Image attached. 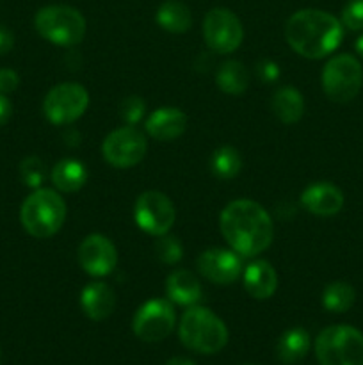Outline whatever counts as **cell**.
Listing matches in <instances>:
<instances>
[{"mask_svg":"<svg viewBox=\"0 0 363 365\" xmlns=\"http://www.w3.org/2000/svg\"><path fill=\"white\" fill-rule=\"evenodd\" d=\"M89 95L85 88L75 82H63L48 91L43 102V113L53 125H70L85 113Z\"/></svg>","mask_w":363,"mask_h":365,"instance_id":"ba28073f","label":"cell"},{"mask_svg":"<svg viewBox=\"0 0 363 365\" xmlns=\"http://www.w3.org/2000/svg\"><path fill=\"white\" fill-rule=\"evenodd\" d=\"M203 38L216 53H231L241 46L244 31L237 14L226 7H214L203 20Z\"/></svg>","mask_w":363,"mask_h":365,"instance_id":"9c48e42d","label":"cell"},{"mask_svg":"<svg viewBox=\"0 0 363 365\" xmlns=\"http://www.w3.org/2000/svg\"><path fill=\"white\" fill-rule=\"evenodd\" d=\"M256 75L265 84H273V82H276L280 78V68H278V64L274 61L263 59L256 64Z\"/></svg>","mask_w":363,"mask_h":365,"instance_id":"4dcf8cb0","label":"cell"},{"mask_svg":"<svg viewBox=\"0 0 363 365\" xmlns=\"http://www.w3.org/2000/svg\"><path fill=\"white\" fill-rule=\"evenodd\" d=\"M177 314L167 299H149L135 312L134 328L135 337L144 342H160L173 331Z\"/></svg>","mask_w":363,"mask_h":365,"instance_id":"7c38bea8","label":"cell"},{"mask_svg":"<svg viewBox=\"0 0 363 365\" xmlns=\"http://www.w3.org/2000/svg\"><path fill=\"white\" fill-rule=\"evenodd\" d=\"M363 86V68L349 53L331 57L322 70V89L331 102H351Z\"/></svg>","mask_w":363,"mask_h":365,"instance_id":"52a82bcc","label":"cell"},{"mask_svg":"<svg viewBox=\"0 0 363 365\" xmlns=\"http://www.w3.org/2000/svg\"><path fill=\"white\" fill-rule=\"evenodd\" d=\"M216 82L223 93L231 96H238L248 89L249 71L238 61H226L217 70Z\"/></svg>","mask_w":363,"mask_h":365,"instance_id":"cb8c5ba5","label":"cell"},{"mask_svg":"<svg viewBox=\"0 0 363 365\" xmlns=\"http://www.w3.org/2000/svg\"><path fill=\"white\" fill-rule=\"evenodd\" d=\"M310 335L305 328H290L280 337L276 346L278 360L285 365L298 364L308 355Z\"/></svg>","mask_w":363,"mask_h":365,"instance_id":"ffe728a7","label":"cell"},{"mask_svg":"<svg viewBox=\"0 0 363 365\" xmlns=\"http://www.w3.org/2000/svg\"><path fill=\"white\" fill-rule=\"evenodd\" d=\"M182 344L199 355H216L228 344V328L219 317L203 307H189L178 327Z\"/></svg>","mask_w":363,"mask_h":365,"instance_id":"3957f363","label":"cell"},{"mask_svg":"<svg viewBox=\"0 0 363 365\" xmlns=\"http://www.w3.org/2000/svg\"><path fill=\"white\" fill-rule=\"evenodd\" d=\"M157 24L167 32L173 34H184L191 29L192 14L191 9L180 0H166L157 9Z\"/></svg>","mask_w":363,"mask_h":365,"instance_id":"603a6c76","label":"cell"},{"mask_svg":"<svg viewBox=\"0 0 363 365\" xmlns=\"http://www.w3.org/2000/svg\"><path fill=\"white\" fill-rule=\"evenodd\" d=\"M14 45V38L11 34V31H7L6 27H0V56L7 53Z\"/></svg>","mask_w":363,"mask_h":365,"instance_id":"836d02e7","label":"cell"},{"mask_svg":"<svg viewBox=\"0 0 363 365\" xmlns=\"http://www.w3.org/2000/svg\"><path fill=\"white\" fill-rule=\"evenodd\" d=\"M270 107L281 123L292 125L298 123L305 114V98L295 88H281L274 93Z\"/></svg>","mask_w":363,"mask_h":365,"instance_id":"44dd1931","label":"cell"},{"mask_svg":"<svg viewBox=\"0 0 363 365\" xmlns=\"http://www.w3.org/2000/svg\"><path fill=\"white\" fill-rule=\"evenodd\" d=\"M88 180V170L82 163L75 159H63L53 166L52 182L59 191L77 192Z\"/></svg>","mask_w":363,"mask_h":365,"instance_id":"7402d4cb","label":"cell"},{"mask_svg":"<svg viewBox=\"0 0 363 365\" xmlns=\"http://www.w3.org/2000/svg\"><path fill=\"white\" fill-rule=\"evenodd\" d=\"M315 356L320 365H363V334L349 324H333L317 335Z\"/></svg>","mask_w":363,"mask_h":365,"instance_id":"5b68a950","label":"cell"},{"mask_svg":"<svg viewBox=\"0 0 363 365\" xmlns=\"http://www.w3.org/2000/svg\"><path fill=\"white\" fill-rule=\"evenodd\" d=\"M244 287L255 299H269L278 289V274L267 260H255L244 271Z\"/></svg>","mask_w":363,"mask_h":365,"instance_id":"ac0fdd59","label":"cell"},{"mask_svg":"<svg viewBox=\"0 0 363 365\" xmlns=\"http://www.w3.org/2000/svg\"><path fill=\"white\" fill-rule=\"evenodd\" d=\"M11 113H13V106H11L9 98L4 93H0V127L9 121Z\"/></svg>","mask_w":363,"mask_h":365,"instance_id":"d6a6232c","label":"cell"},{"mask_svg":"<svg viewBox=\"0 0 363 365\" xmlns=\"http://www.w3.org/2000/svg\"><path fill=\"white\" fill-rule=\"evenodd\" d=\"M166 365H196L191 359H185V356H174V359L167 360Z\"/></svg>","mask_w":363,"mask_h":365,"instance_id":"e575fe53","label":"cell"},{"mask_svg":"<svg viewBox=\"0 0 363 365\" xmlns=\"http://www.w3.org/2000/svg\"><path fill=\"white\" fill-rule=\"evenodd\" d=\"M148 152V143L142 132L134 127H121L110 132L102 145V153L110 166L128 170L141 163Z\"/></svg>","mask_w":363,"mask_h":365,"instance_id":"30bf717a","label":"cell"},{"mask_svg":"<svg viewBox=\"0 0 363 365\" xmlns=\"http://www.w3.org/2000/svg\"><path fill=\"white\" fill-rule=\"evenodd\" d=\"M34 27L41 38L57 46H75L85 36V18L71 6H46L36 13Z\"/></svg>","mask_w":363,"mask_h":365,"instance_id":"8992f818","label":"cell"},{"mask_svg":"<svg viewBox=\"0 0 363 365\" xmlns=\"http://www.w3.org/2000/svg\"><path fill=\"white\" fill-rule=\"evenodd\" d=\"M134 216L137 227L155 237L167 234L177 220L173 202L159 191L142 192L135 202Z\"/></svg>","mask_w":363,"mask_h":365,"instance_id":"8fae6325","label":"cell"},{"mask_svg":"<svg viewBox=\"0 0 363 365\" xmlns=\"http://www.w3.org/2000/svg\"><path fill=\"white\" fill-rule=\"evenodd\" d=\"M146 132L157 141H173L187 127V116L177 107H160L146 120Z\"/></svg>","mask_w":363,"mask_h":365,"instance_id":"2e32d148","label":"cell"},{"mask_svg":"<svg viewBox=\"0 0 363 365\" xmlns=\"http://www.w3.org/2000/svg\"><path fill=\"white\" fill-rule=\"evenodd\" d=\"M18 84H20V77H18L16 71L11 70V68L0 70V93H4V95L13 93L18 88Z\"/></svg>","mask_w":363,"mask_h":365,"instance_id":"1f68e13d","label":"cell"},{"mask_svg":"<svg viewBox=\"0 0 363 365\" xmlns=\"http://www.w3.org/2000/svg\"><path fill=\"white\" fill-rule=\"evenodd\" d=\"M241 168V153L233 146H221L210 157V170L221 180H230V178L237 177Z\"/></svg>","mask_w":363,"mask_h":365,"instance_id":"484cf974","label":"cell"},{"mask_svg":"<svg viewBox=\"0 0 363 365\" xmlns=\"http://www.w3.org/2000/svg\"><path fill=\"white\" fill-rule=\"evenodd\" d=\"M0 359H2V349H0Z\"/></svg>","mask_w":363,"mask_h":365,"instance_id":"8d00e7d4","label":"cell"},{"mask_svg":"<svg viewBox=\"0 0 363 365\" xmlns=\"http://www.w3.org/2000/svg\"><path fill=\"white\" fill-rule=\"evenodd\" d=\"M80 307L91 321H103L116 309V296L103 282H91L80 292Z\"/></svg>","mask_w":363,"mask_h":365,"instance_id":"e0dca14e","label":"cell"},{"mask_svg":"<svg viewBox=\"0 0 363 365\" xmlns=\"http://www.w3.org/2000/svg\"><path fill=\"white\" fill-rule=\"evenodd\" d=\"M78 264L91 277H107L117 264V252L110 239L91 234L78 246Z\"/></svg>","mask_w":363,"mask_h":365,"instance_id":"4fadbf2b","label":"cell"},{"mask_svg":"<svg viewBox=\"0 0 363 365\" xmlns=\"http://www.w3.org/2000/svg\"><path fill=\"white\" fill-rule=\"evenodd\" d=\"M20 177L27 187L39 189V185L45 182L46 177V168L45 163L38 157H27V159L21 160L20 164Z\"/></svg>","mask_w":363,"mask_h":365,"instance_id":"4316f807","label":"cell"},{"mask_svg":"<svg viewBox=\"0 0 363 365\" xmlns=\"http://www.w3.org/2000/svg\"><path fill=\"white\" fill-rule=\"evenodd\" d=\"M356 291L347 282H331L322 292V307L327 312L344 314L354 305Z\"/></svg>","mask_w":363,"mask_h":365,"instance_id":"d4e9b609","label":"cell"},{"mask_svg":"<svg viewBox=\"0 0 363 365\" xmlns=\"http://www.w3.org/2000/svg\"><path fill=\"white\" fill-rule=\"evenodd\" d=\"M167 299L177 305L194 307L201 299L203 291L198 278L185 269H177L167 277L166 280Z\"/></svg>","mask_w":363,"mask_h":365,"instance_id":"d6986e66","label":"cell"},{"mask_svg":"<svg viewBox=\"0 0 363 365\" xmlns=\"http://www.w3.org/2000/svg\"><path fill=\"white\" fill-rule=\"evenodd\" d=\"M219 225L228 245L242 257L260 255L269 248L274 237L270 216L251 200H235L224 207Z\"/></svg>","mask_w":363,"mask_h":365,"instance_id":"6da1fadb","label":"cell"},{"mask_svg":"<svg viewBox=\"0 0 363 365\" xmlns=\"http://www.w3.org/2000/svg\"><path fill=\"white\" fill-rule=\"evenodd\" d=\"M155 252L164 264H177L184 257V246L174 235L164 234L157 239Z\"/></svg>","mask_w":363,"mask_h":365,"instance_id":"83f0119b","label":"cell"},{"mask_svg":"<svg viewBox=\"0 0 363 365\" xmlns=\"http://www.w3.org/2000/svg\"><path fill=\"white\" fill-rule=\"evenodd\" d=\"M354 50H356V53H358L359 57H363V34L359 36L358 39H356V43H354Z\"/></svg>","mask_w":363,"mask_h":365,"instance_id":"d590c367","label":"cell"},{"mask_svg":"<svg viewBox=\"0 0 363 365\" xmlns=\"http://www.w3.org/2000/svg\"><path fill=\"white\" fill-rule=\"evenodd\" d=\"M301 205L315 216H335L344 207V192L330 182H315L302 191Z\"/></svg>","mask_w":363,"mask_h":365,"instance_id":"9a60e30c","label":"cell"},{"mask_svg":"<svg viewBox=\"0 0 363 365\" xmlns=\"http://www.w3.org/2000/svg\"><path fill=\"white\" fill-rule=\"evenodd\" d=\"M144 110H146L144 100L139 98V96H128V98L121 103V118H123L130 127L142 120Z\"/></svg>","mask_w":363,"mask_h":365,"instance_id":"f546056e","label":"cell"},{"mask_svg":"<svg viewBox=\"0 0 363 365\" xmlns=\"http://www.w3.org/2000/svg\"><path fill=\"white\" fill-rule=\"evenodd\" d=\"M25 232L36 239L52 237L66 220V203L53 189H36L25 198L20 210Z\"/></svg>","mask_w":363,"mask_h":365,"instance_id":"277c9868","label":"cell"},{"mask_svg":"<svg viewBox=\"0 0 363 365\" xmlns=\"http://www.w3.org/2000/svg\"><path fill=\"white\" fill-rule=\"evenodd\" d=\"M340 21L349 31H363V0H349L342 9Z\"/></svg>","mask_w":363,"mask_h":365,"instance_id":"f1b7e54d","label":"cell"},{"mask_svg":"<svg viewBox=\"0 0 363 365\" xmlns=\"http://www.w3.org/2000/svg\"><path fill=\"white\" fill-rule=\"evenodd\" d=\"M198 271L217 285H230L241 277V257L233 250L212 248L205 250L198 257Z\"/></svg>","mask_w":363,"mask_h":365,"instance_id":"5bb4252c","label":"cell"},{"mask_svg":"<svg viewBox=\"0 0 363 365\" xmlns=\"http://www.w3.org/2000/svg\"><path fill=\"white\" fill-rule=\"evenodd\" d=\"M285 38L292 50L306 59H322L340 46L344 25L320 9H301L288 18Z\"/></svg>","mask_w":363,"mask_h":365,"instance_id":"7a4b0ae2","label":"cell"}]
</instances>
